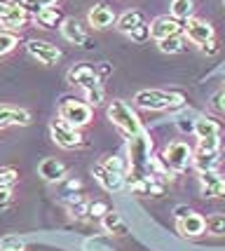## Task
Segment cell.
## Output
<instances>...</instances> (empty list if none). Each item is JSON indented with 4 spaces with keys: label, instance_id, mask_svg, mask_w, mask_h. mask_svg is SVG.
Returning a JSON list of instances; mask_svg holds the SVG:
<instances>
[{
    "label": "cell",
    "instance_id": "6da1fadb",
    "mask_svg": "<svg viewBox=\"0 0 225 251\" xmlns=\"http://www.w3.org/2000/svg\"><path fill=\"white\" fill-rule=\"evenodd\" d=\"M106 113H108V120L113 122L127 139H134V136H139V134L146 131L143 125H141V118L136 115V110L131 108L129 103H125L122 99H113L108 103Z\"/></svg>",
    "mask_w": 225,
    "mask_h": 251
},
{
    "label": "cell",
    "instance_id": "7a4b0ae2",
    "mask_svg": "<svg viewBox=\"0 0 225 251\" xmlns=\"http://www.w3.org/2000/svg\"><path fill=\"white\" fill-rule=\"evenodd\" d=\"M134 103L143 110H174L185 103L181 92H164V89H141L134 97Z\"/></svg>",
    "mask_w": 225,
    "mask_h": 251
},
{
    "label": "cell",
    "instance_id": "3957f363",
    "mask_svg": "<svg viewBox=\"0 0 225 251\" xmlns=\"http://www.w3.org/2000/svg\"><path fill=\"white\" fill-rule=\"evenodd\" d=\"M92 115H94V110H92V106L87 101H77V99L68 97L59 103V120L75 127V129L87 127L92 122Z\"/></svg>",
    "mask_w": 225,
    "mask_h": 251
},
{
    "label": "cell",
    "instance_id": "277c9868",
    "mask_svg": "<svg viewBox=\"0 0 225 251\" xmlns=\"http://www.w3.org/2000/svg\"><path fill=\"white\" fill-rule=\"evenodd\" d=\"M162 162L172 174H183L190 164H193V148L185 141H174L164 148Z\"/></svg>",
    "mask_w": 225,
    "mask_h": 251
},
{
    "label": "cell",
    "instance_id": "5b68a950",
    "mask_svg": "<svg viewBox=\"0 0 225 251\" xmlns=\"http://www.w3.org/2000/svg\"><path fill=\"white\" fill-rule=\"evenodd\" d=\"M150 153H152V143H150V136L146 131L129 139V164H131L134 174H146V167L152 157Z\"/></svg>",
    "mask_w": 225,
    "mask_h": 251
},
{
    "label": "cell",
    "instance_id": "8992f818",
    "mask_svg": "<svg viewBox=\"0 0 225 251\" xmlns=\"http://www.w3.org/2000/svg\"><path fill=\"white\" fill-rule=\"evenodd\" d=\"M50 134H52V141L59 146V148H64V151H73L77 146H82V134L80 129H75L71 125H66L61 120H54L50 125Z\"/></svg>",
    "mask_w": 225,
    "mask_h": 251
},
{
    "label": "cell",
    "instance_id": "52a82bcc",
    "mask_svg": "<svg viewBox=\"0 0 225 251\" xmlns=\"http://www.w3.org/2000/svg\"><path fill=\"white\" fill-rule=\"evenodd\" d=\"M183 35H185V40L200 45V47L216 40L214 26L209 22H204V19H197V17H190L188 22H183Z\"/></svg>",
    "mask_w": 225,
    "mask_h": 251
},
{
    "label": "cell",
    "instance_id": "ba28073f",
    "mask_svg": "<svg viewBox=\"0 0 225 251\" xmlns=\"http://www.w3.org/2000/svg\"><path fill=\"white\" fill-rule=\"evenodd\" d=\"M129 190L139 197H160L164 195V181L150 174H134L129 178Z\"/></svg>",
    "mask_w": 225,
    "mask_h": 251
},
{
    "label": "cell",
    "instance_id": "9c48e42d",
    "mask_svg": "<svg viewBox=\"0 0 225 251\" xmlns=\"http://www.w3.org/2000/svg\"><path fill=\"white\" fill-rule=\"evenodd\" d=\"M66 77H68V82H71L73 87H80L82 92L101 85V75H99V71L94 68V66H89V64H75L73 68L68 71V75Z\"/></svg>",
    "mask_w": 225,
    "mask_h": 251
},
{
    "label": "cell",
    "instance_id": "30bf717a",
    "mask_svg": "<svg viewBox=\"0 0 225 251\" xmlns=\"http://www.w3.org/2000/svg\"><path fill=\"white\" fill-rule=\"evenodd\" d=\"M28 22V12L24 5H17L12 0H0V24L7 26V31H19Z\"/></svg>",
    "mask_w": 225,
    "mask_h": 251
},
{
    "label": "cell",
    "instance_id": "8fae6325",
    "mask_svg": "<svg viewBox=\"0 0 225 251\" xmlns=\"http://www.w3.org/2000/svg\"><path fill=\"white\" fill-rule=\"evenodd\" d=\"M26 52L45 66H56L61 61V50L56 45L47 43V40H28L26 43Z\"/></svg>",
    "mask_w": 225,
    "mask_h": 251
},
{
    "label": "cell",
    "instance_id": "7c38bea8",
    "mask_svg": "<svg viewBox=\"0 0 225 251\" xmlns=\"http://www.w3.org/2000/svg\"><path fill=\"white\" fill-rule=\"evenodd\" d=\"M183 33V22L174 19V17H157L150 24V38H155L157 43L172 35H181Z\"/></svg>",
    "mask_w": 225,
    "mask_h": 251
},
{
    "label": "cell",
    "instance_id": "4fadbf2b",
    "mask_svg": "<svg viewBox=\"0 0 225 251\" xmlns=\"http://www.w3.org/2000/svg\"><path fill=\"white\" fill-rule=\"evenodd\" d=\"M92 174H94V178L99 181V186L103 188L106 193H120V190L125 188V176L106 169L101 162L92 167Z\"/></svg>",
    "mask_w": 225,
    "mask_h": 251
},
{
    "label": "cell",
    "instance_id": "5bb4252c",
    "mask_svg": "<svg viewBox=\"0 0 225 251\" xmlns=\"http://www.w3.org/2000/svg\"><path fill=\"white\" fill-rule=\"evenodd\" d=\"M61 35H64L68 43L80 45V47H85V50L92 47V40H89L87 31L82 28V24L77 22V19H73V17H66L64 19V24H61Z\"/></svg>",
    "mask_w": 225,
    "mask_h": 251
},
{
    "label": "cell",
    "instance_id": "9a60e30c",
    "mask_svg": "<svg viewBox=\"0 0 225 251\" xmlns=\"http://www.w3.org/2000/svg\"><path fill=\"white\" fill-rule=\"evenodd\" d=\"M28 127L31 125V113L24 108H17V106H5L0 103V129L5 127Z\"/></svg>",
    "mask_w": 225,
    "mask_h": 251
},
{
    "label": "cell",
    "instance_id": "2e32d148",
    "mask_svg": "<svg viewBox=\"0 0 225 251\" xmlns=\"http://www.w3.org/2000/svg\"><path fill=\"white\" fill-rule=\"evenodd\" d=\"M200 186H202L204 197H225V176L218 172L200 174Z\"/></svg>",
    "mask_w": 225,
    "mask_h": 251
},
{
    "label": "cell",
    "instance_id": "e0dca14e",
    "mask_svg": "<svg viewBox=\"0 0 225 251\" xmlns=\"http://www.w3.org/2000/svg\"><path fill=\"white\" fill-rule=\"evenodd\" d=\"M87 22H89L92 28H97V31H106V28H110L118 19H115V12L110 10L108 5H94V7L89 10V14H87Z\"/></svg>",
    "mask_w": 225,
    "mask_h": 251
},
{
    "label": "cell",
    "instance_id": "ac0fdd59",
    "mask_svg": "<svg viewBox=\"0 0 225 251\" xmlns=\"http://www.w3.org/2000/svg\"><path fill=\"white\" fill-rule=\"evenodd\" d=\"M66 172H68L66 164L61 162V160H56V157H47V160H43L40 167H38V174L43 176L47 183H59V181H64Z\"/></svg>",
    "mask_w": 225,
    "mask_h": 251
},
{
    "label": "cell",
    "instance_id": "d6986e66",
    "mask_svg": "<svg viewBox=\"0 0 225 251\" xmlns=\"http://www.w3.org/2000/svg\"><path fill=\"white\" fill-rule=\"evenodd\" d=\"M101 228L106 230V235H110V237H125V235L129 232L127 221L122 219L118 211H113V209L101 219Z\"/></svg>",
    "mask_w": 225,
    "mask_h": 251
},
{
    "label": "cell",
    "instance_id": "ffe728a7",
    "mask_svg": "<svg viewBox=\"0 0 225 251\" xmlns=\"http://www.w3.org/2000/svg\"><path fill=\"white\" fill-rule=\"evenodd\" d=\"M176 228H178L183 237H200V235H204V216L193 211L190 216L176 221Z\"/></svg>",
    "mask_w": 225,
    "mask_h": 251
},
{
    "label": "cell",
    "instance_id": "44dd1931",
    "mask_svg": "<svg viewBox=\"0 0 225 251\" xmlns=\"http://www.w3.org/2000/svg\"><path fill=\"white\" fill-rule=\"evenodd\" d=\"M193 131L200 141H202V139H214V136H221V125L216 120H211V118L202 115V118H197V120L193 122Z\"/></svg>",
    "mask_w": 225,
    "mask_h": 251
},
{
    "label": "cell",
    "instance_id": "7402d4cb",
    "mask_svg": "<svg viewBox=\"0 0 225 251\" xmlns=\"http://www.w3.org/2000/svg\"><path fill=\"white\" fill-rule=\"evenodd\" d=\"M64 12L59 10V7H43V10L35 14V24H40L43 28H61V24H64Z\"/></svg>",
    "mask_w": 225,
    "mask_h": 251
},
{
    "label": "cell",
    "instance_id": "603a6c76",
    "mask_svg": "<svg viewBox=\"0 0 225 251\" xmlns=\"http://www.w3.org/2000/svg\"><path fill=\"white\" fill-rule=\"evenodd\" d=\"M218 164H221V151H218V153H202V151L193 153V167L200 174H204V172H216Z\"/></svg>",
    "mask_w": 225,
    "mask_h": 251
},
{
    "label": "cell",
    "instance_id": "cb8c5ba5",
    "mask_svg": "<svg viewBox=\"0 0 225 251\" xmlns=\"http://www.w3.org/2000/svg\"><path fill=\"white\" fill-rule=\"evenodd\" d=\"M141 24H146V17H143V12H139V10H129V12H125V14L120 17L118 22H115V26H118V31H120V33L129 35V33L134 31V28H139Z\"/></svg>",
    "mask_w": 225,
    "mask_h": 251
},
{
    "label": "cell",
    "instance_id": "d4e9b609",
    "mask_svg": "<svg viewBox=\"0 0 225 251\" xmlns=\"http://www.w3.org/2000/svg\"><path fill=\"white\" fill-rule=\"evenodd\" d=\"M17 45H19V35H17L14 31L2 28V31H0V59L12 54V52L17 50Z\"/></svg>",
    "mask_w": 225,
    "mask_h": 251
},
{
    "label": "cell",
    "instance_id": "484cf974",
    "mask_svg": "<svg viewBox=\"0 0 225 251\" xmlns=\"http://www.w3.org/2000/svg\"><path fill=\"white\" fill-rule=\"evenodd\" d=\"M193 0H172V17L178 22H188L193 17Z\"/></svg>",
    "mask_w": 225,
    "mask_h": 251
},
{
    "label": "cell",
    "instance_id": "4316f807",
    "mask_svg": "<svg viewBox=\"0 0 225 251\" xmlns=\"http://www.w3.org/2000/svg\"><path fill=\"white\" fill-rule=\"evenodd\" d=\"M160 50L164 52V54H181L183 50H185V38L181 35H172V38H164V40H160Z\"/></svg>",
    "mask_w": 225,
    "mask_h": 251
},
{
    "label": "cell",
    "instance_id": "83f0119b",
    "mask_svg": "<svg viewBox=\"0 0 225 251\" xmlns=\"http://www.w3.org/2000/svg\"><path fill=\"white\" fill-rule=\"evenodd\" d=\"M204 232H209V235H225V216L223 214H211V216H206L204 219Z\"/></svg>",
    "mask_w": 225,
    "mask_h": 251
},
{
    "label": "cell",
    "instance_id": "f1b7e54d",
    "mask_svg": "<svg viewBox=\"0 0 225 251\" xmlns=\"http://www.w3.org/2000/svg\"><path fill=\"white\" fill-rule=\"evenodd\" d=\"M0 251H26V244L19 235H5L0 240Z\"/></svg>",
    "mask_w": 225,
    "mask_h": 251
},
{
    "label": "cell",
    "instance_id": "f546056e",
    "mask_svg": "<svg viewBox=\"0 0 225 251\" xmlns=\"http://www.w3.org/2000/svg\"><path fill=\"white\" fill-rule=\"evenodd\" d=\"M108 211H110V204H108V202H101V200H97V202H89L87 219H103Z\"/></svg>",
    "mask_w": 225,
    "mask_h": 251
},
{
    "label": "cell",
    "instance_id": "4dcf8cb0",
    "mask_svg": "<svg viewBox=\"0 0 225 251\" xmlns=\"http://www.w3.org/2000/svg\"><path fill=\"white\" fill-rule=\"evenodd\" d=\"M19 178V172L14 167H0V188H12Z\"/></svg>",
    "mask_w": 225,
    "mask_h": 251
},
{
    "label": "cell",
    "instance_id": "1f68e13d",
    "mask_svg": "<svg viewBox=\"0 0 225 251\" xmlns=\"http://www.w3.org/2000/svg\"><path fill=\"white\" fill-rule=\"evenodd\" d=\"M103 97H106V94H103V87H101V85H97V87H92L85 92V101L92 108H94V106H101V103H103Z\"/></svg>",
    "mask_w": 225,
    "mask_h": 251
},
{
    "label": "cell",
    "instance_id": "d6a6232c",
    "mask_svg": "<svg viewBox=\"0 0 225 251\" xmlns=\"http://www.w3.org/2000/svg\"><path fill=\"white\" fill-rule=\"evenodd\" d=\"M129 38H131L134 43H148L150 40V24H141L139 28H134V31L129 33Z\"/></svg>",
    "mask_w": 225,
    "mask_h": 251
},
{
    "label": "cell",
    "instance_id": "836d02e7",
    "mask_svg": "<svg viewBox=\"0 0 225 251\" xmlns=\"http://www.w3.org/2000/svg\"><path fill=\"white\" fill-rule=\"evenodd\" d=\"M197 151H202V153H218V151H221V136H214V139H202L200 146H197Z\"/></svg>",
    "mask_w": 225,
    "mask_h": 251
},
{
    "label": "cell",
    "instance_id": "e575fe53",
    "mask_svg": "<svg viewBox=\"0 0 225 251\" xmlns=\"http://www.w3.org/2000/svg\"><path fill=\"white\" fill-rule=\"evenodd\" d=\"M85 251H110V247L103 237H89L85 242Z\"/></svg>",
    "mask_w": 225,
    "mask_h": 251
},
{
    "label": "cell",
    "instance_id": "d590c367",
    "mask_svg": "<svg viewBox=\"0 0 225 251\" xmlns=\"http://www.w3.org/2000/svg\"><path fill=\"white\" fill-rule=\"evenodd\" d=\"M103 167H106V169H110V172H115V174H122L125 176V164L120 162L118 157H106V160H103Z\"/></svg>",
    "mask_w": 225,
    "mask_h": 251
},
{
    "label": "cell",
    "instance_id": "8d00e7d4",
    "mask_svg": "<svg viewBox=\"0 0 225 251\" xmlns=\"http://www.w3.org/2000/svg\"><path fill=\"white\" fill-rule=\"evenodd\" d=\"M211 108L218 110V113H225V89H221L218 94H214V99H211Z\"/></svg>",
    "mask_w": 225,
    "mask_h": 251
},
{
    "label": "cell",
    "instance_id": "74e56055",
    "mask_svg": "<svg viewBox=\"0 0 225 251\" xmlns=\"http://www.w3.org/2000/svg\"><path fill=\"white\" fill-rule=\"evenodd\" d=\"M12 204V188H0V209H5V207H10Z\"/></svg>",
    "mask_w": 225,
    "mask_h": 251
},
{
    "label": "cell",
    "instance_id": "f35d334b",
    "mask_svg": "<svg viewBox=\"0 0 225 251\" xmlns=\"http://www.w3.org/2000/svg\"><path fill=\"white\" fill-rule=\"evenodd\" d=\"M193 214V209L188 207V204H178V207H174V216H176V221L185 219V216H190Z\"/></svg>",
    "mask_w": 225,
    "mask_h": 251
},
{
    "label": "cell",
    "instance_id": "ab89813d",
    "mask_svg": "<svg viewBox=\"0 0 225 251\" xmlns=\"http://www.w3.org/2000/svg\"><path fill=\"white\" fill-rule=\"evenodd\" d=\"M200 50H202L204 54H216V52H218V40H211V43H206V45H202V47H200Z\"/></svg>",
    "mask_w": 225,
    "mask_h": 251
},
{
    "label": "cell",
    "instance_id": "60d3db41",
    "mask_svg": "<svg viewBox=\"0 0 225 251\" xmlns=\"http://www.w3.org/2000/svg\"><path fill=\"white\" fill-rule=\"evenodd\" d=\"M35 2H38V5H40V10H43V7H56L61 0H35Z\"/></svg>",
    "mask_w": 225,
    "mask_h": 251
},
{
    "label": "cell",
    "instance_id": "b9f144b4",
    "mask_svg": "<svg viewBox=\"0 0 225 251\" xmlns=\"http://www.w3.org/2000/svg\"><path fill=\"white\" fill-rule=\"evenodd\" d=\"M12 2H17V5H24V2H26V0H12Z\"/></svg>",
    "mask_w": 225,
    "mask_h": 251
},
{
    "label": "cell",
    "instance_id": "7bdbcfd3",
    "mask_svg": "<svg viewBox=\"0 0 225 251\" xmlns=\"http://www.w3.org/2000/svg\"><path fill=\"white\" fill-rule=\"evenodd\" d=\"M223 5H225V0H223Z\"/></svg>",
    "mask_w": 225,
    "mask_h": 251
},
{
    "label": "cell",
    "instance_id": "ee69618b",
    "mask_svg": "<svg viewBox=\"0 0 225 251\" xmlns=\"http://www.w3.org/2000/svg\"><path fill=\"white\" fill-rule=\"evenodd\" d=\"M223 89H225V87H223Z\"/></svg>",
    "mask_w": 225,
    "mask_h": 251
}]
</instances>
